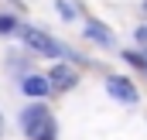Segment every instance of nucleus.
<instances>
[{"instance_id":"nucleus-8","label":"nucleus","mask_w":147,"mask_h":140,"mask_svg":"<svg viewBox=\"0 0 147 140\" xmlns=\"http://www.w3.org/2000/svg\"><path fill=\"white\" fill-rule=\"evenodd\" d=\"M58 10H62V17H69V21H75V7H72V3L58 0Z\"/></svg>"},{"instance_id":"nucleus-9","label":"nucleus","mask_w":147,"mask_h":140,"mask_svg":"<svg viewBox=\"0 0 147 140\" xmlns=\"http://www.w3.org/2000/svg\"><path fill=\"white\" fill-rule=\"evenodd\" d=\"M137 38H140V41L147 44V28H140V31H137Z\"/></svg>"},{"instance_id":"nucleus-5","label":"nucleus","mask_w":147,"mask_h":140,"mask_svg":"<svg viewBox=\"0 0 147 140\" xmlns=\"http://www.w3.org/2000/svg\"><path fill=\"white\" fill-rule=\"evenodd\" d=\"M28 96H48L51 92V85H48V79L45 75H31V79H24V85H21Z\"/></svg>"},{"instance_id":"nucleus-10","label":"nucleus","mask_w":147,"mask_h":140,"mask_svg":"<svg viewBox=\"0 0 147 140\" xmlns=\"http://www.w3.org/2000/svg\"><path fill=\"white\" fill-rule=\"evenodd\" d=\"M0 133H3V116H0Z\"/></svg>"},{"instance_id":"nucleus-6","label":"nucleus","mask_w":147,"mask_h":140,"mask_svg":"<svg viewBox=\"0 0 147 140\" xmlns=\"http://www.w3.org/2000/svg\"><path fill=\"white\" fill-rule=\"evenodd\" d=\"M86 34L92 38V41H99V44H113V31H110V28H103V24H96V21L86 24Z\"/></svg>"},{"instance_id":"nucleus-1","label":"nucleus","mask_w":147,"mask_h":140,"mask_svg":"<svg viewBox=\"0 0 147 140\" xmlns=\"http://www.w3.org/2000/svg\"><path fill=\"white\" fill-rule=\"evenodd\" d=\"M21 127L31 140H55V123H51V113L45 103H34L21 113Z\"/></svg>"},{"instance_id":"nucleus-3","label":"nucleus","mask_w":147,"mask_h":140,"mask_svg":"<svg viewBox=\"0 0 147 140\" xmlns=\"http://www.w3.org/2000/svg\"><path fill=\"white\" fill-rule=\"evenodd\" d=\"M106 92H110L116 103H137V89H134V82H127V79H120V75H110L106 79Z\"/></svg>"},{"instance_id":"nucleus-4","label":"nucleus","mask_w":147,"mask_h":140,"mask_svg":"<svg viewBox=\"0 0 147 140\" xmlns=\"http://www.w3.org/2000/svg\"><path fill=\"white\" fill-rule=\"evenodd\" d=\"M75 79H79V75H75L69 65H55V69L48 72V85H51V89H72Z\"/></svg>"},{"instance_id":"nucleus-2","label":"nucleus","mask_w":147,"mask_h":140,"mask_svg":"<svg viewBox=\"0 0 147 140\" xmlns=\"http://www.w3.org/2000/svg\"><path fill=\"white\" fill-rule=\"evenodd\" d=\"M21 38H24V44L28 48H34L38 55H62V44L55 41V38H48L45 31H38V28H21Z\"/></svg>"},{"instance_id":"nucleus-7","label":"nucleus","mask_w":147,"mask_h":140,"mask_svg":"<svg viewBox=\"0 0 147 140\" xmlns=\"http://www.w3.org/2000/svg\"><path fill=\"white\" fill-rule=\"evenodd\" d=\"M10 31H17L14 17H0V34H10Z\"/></svg>"}]
</instances>
